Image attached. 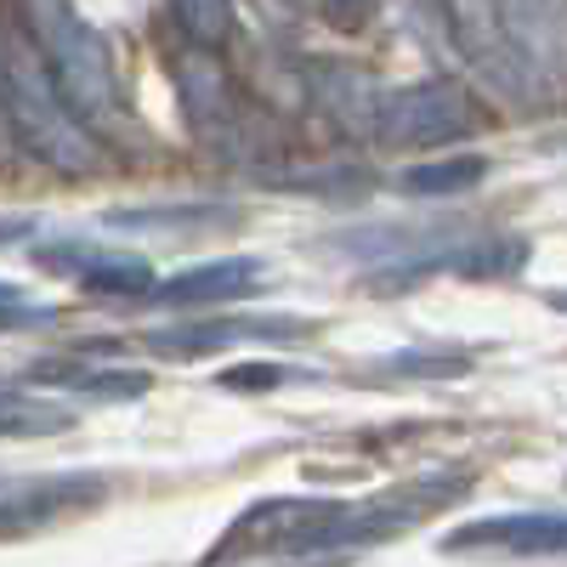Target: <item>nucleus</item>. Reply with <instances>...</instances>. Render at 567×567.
Masks as SVG:
<instances>
[{
    "mask_svg": "<svg viewBox=\"0 0 567 567\" xmlns=\"http://www.w3.org/2000/svg\"><path fill=\"white\" fill-rule=\"evenodd\" d=\"M312 97L323 114H336L347 131H369L374 125V109H381V91H374L358 69L347 63H312Z\"/></svg>",
    "mask_w": 567,
    "mask_h": 567,
    "instance_id": "obj_13",
    "label": "nucleus"
},
{
    "mask_svg": "<svg viewBox=\"0 0 567 567\" xmlns=\"http://www.w3.org/2000/svg\"><path fill=\"white\" fill-rule=\"evenodd\" d=\"M29 323H52V307L29 301L18 284H0V329H29Z\"/></svg>",
    "mask_w": 567,
    "mask_h": 567,
    "instance_id": "obj_20",
    "label": "nucleus"
},
{
    "mask_svg": "<svg viewBox=\"0 0 567 567\" xmlns=\"http://www.w3.org/2000/svg\"><path fill=\"white\" fill-rule=\"evenodd\" d=\"M267 284V267L256 256H221V261H199L187 272H171L165 284H154V296L165 307H227L245 301Z\"/></svg>",
    "mask_w": 567,
    "mask_h": 567,
    "instance_id": "obj_8",
    "label": "nucleus"
},
{
    "mask_svg": "<svg viewBox=\"0 0 567 567\" xmlns=\"http://www.w3.org/2000/svg\"><path fill=\"white\" fill-rule=\"evenodd\" d=\"M449 550H516V556H567V511H534V516H488L465 523L443 539Z\"/></svg>",
    "mask_w": 567,
    "mask_h": 567,
    "instance_id": "obj_9",
    "label": "nucleus"
},
{
    "mask_svg": "<svg viewBox=\"0 0 567 567\" xmlns=\"http://www.w3.org/2000/svg\"><path fill=\"white\" fill-rule=\"evenodd\" d=\"M323 516H336V499H261L250 505L239 523L227 528V539L216 545V556H245V550H278V556H290V545L318 528Z\"/></svg>",
    "mask_w": 567,
    "mask_h": 567,
    "instance_id": "obj_7",
    "label": "nucleus"
},
{
    "mask_svg": "<svg viewBox=\"0 0 567 567\" xmlns=\"http://www.w3.org/2000/svg\"><path fill=\"white\" fill-rule=\"evenodd\" d=\"M290 336H307V323H296V318H205V323L154 329L148 347L165 358H205L233 341H290Z\"/></svg>",
    "mask_w": 567,
    "mask_h": 567,
    "instance_id": "obj_10",
    "label": "nucleus"
},
{
    "mask_svg": "<svg viewBox=\"0 0 567 567\" xmlns=\"http://www.w3.org/2000/svg\"><path fill=\"white\" fill-rule=\"evenodd\" d=\"M0 120H7V109H0Z\"/></svg>",
    "mask_w": 567,
    "mask_h": 567,
    "instance_id": "obj_24",
    "label": "nucleus"
},
{
    "mask_svg": "<svg viewBox=\"0 0 567 567\" xmlns=\"http://www.w3.org/2000/svg\"><path fill=\"white\" fill-rule=\"evenodd\" d=\"M0 109H7V131L23 148L58 176H97L103 171V142L91 125L69 109L58 91L45 58L34 52L29 34H12L0 45Z\"/></svg>",
    "mask_w": 567,
    "mask_h": 567,
    "instance_id": "obj_1",
    "label": "nucleus"
},
{
    "mask_svg": "<svg viewBox=\"0 0 567 567\" xmlns=\"http://www.w3.org/2000/svg\"><path fill=\"white\" fill-rule=\"evenodd\" d=\"M18 7H23L34 52L45 58V69H52L69 109L85 125L114 120L120 114V74H114V58H109L103 34L74 12V0H18Z\"/></svg>",
    "mask_w": 567,
    "mask_h": 567,
    "instance_id": "obj_2",
    "label": "nucleus"
},
{
    "mask_svg": "<svg viewBox=\"0 0 567 567\" xmlns=\"http://www.w3.org/2000/svg\"><path fill=\"white\" fill-rule=\"evenodd\" d=\"M488 176V159L483 154H443V159H425V165H409L398 176L403 194L414 199H437V194H465V187H477Z\"/></svg>",
    "mask_w": 567,
    "mask_h": 567,
    "instance_id": "obj_14",
    "label": "nucleus"
},
{
    "mask_svg": "<svg viewBox=\"0 0 567 567\" xmlns=\"http://www.w3.org/2000/svg\"><path fill=\"white\" fill-rule=\"evenodd\" d=\"M386 369L392 374H425V381H437V374H465L471 358L465 352H398Z\"/></svg>",
    "mask_w": 567,
    "mask_h": 567,
    "instance_id": "obj_19",
    "label": "nucleus"
},
{
    "mask_svg": "<svg viewBox=\"0 0 567 567\" xmlns=\"http://www.w3.org/2000/svg\"><path fill=\"white\" fill-rule=\"evenodd\" d=\"M443 23H449L454 45L465 52V63L477 69L505 103H539V85L528 80L523 58L511 52L499 0H443Z\"/></svg>",
    "mask_w": 567,
    "mask_h": 567,
    "instance_id": "obj_4",
    "label": "nucleus"
},
{
    "mask_svg": "<svg viewBox=\"0 0 567 567\" xmlns=\"http://www.w3.org/2000/svg\"><path fill=\"white\" fill-rule=\"evenodd\" d=\"M34 233V216H0V245H18Z\"/></svg>",
    "mask_w": 567,
    "mask_h": 567,
    "instance_id": "obj_22",
    "label": "nucleus"
},
{
    "mask_svg": "<svg viewBox=\"0 0 567 567\" xmlns=\"http://www.w3.org/2000/svg\"><path fill=\"white\" fill-rule=\"evenodd\" d=\"M40 261L52 272H74L80 290L91 296H148L154 290V267L142 256H85V250H40Z\"/></svg>",
    "mask_w": 567,
    "mask_h": 567,
    "instance_id": "obj_12",
    "label": "nucleus"
},
{
    "mask_svg": "<svg viewBox=\"0 0 567 567\" xmlns=\"http://www.w3.org/2000/svg\"><path fill=\"white\" fill-rule=\"evenodd\" d=\"M374 131L398 142V148H449V142H465L483 131V109L454 80H414V85L381 91Z\"/></svg>",
    "mask_w": 567,
    "mask_h": 567,
    "instance_id": "obj_3",
    "label": "nucleus"
},
{
    "mask_svg": "<svg viewBox=\"0 0 567 567\" xmlns=\"http://www.w3.org/2000/svg\"><path fill=\"white\" fill-rule=\"evenodd\" d=\"M176 97L199 136H216L233 125V85H227V69L216 63V45H194V52L176 58Z\"/></svg>",
    "mask_w": 567,
    "mask_h": 567,
    "instance_id": "obj_11",
    "label": "nucleus"
},
{
    "mask_svg": "<svg viewBox=\"0 0 567 567\" xmlns=\"http://www.w3.org/2000/svg\"><path fill=\"white\" fill-rule=\"evenodd\" d=\"M284 7H290V12H312V18H318V7H323V0H284Z\"/></svg>",
    "mask_w": 567,
    "mask_h": 567,
    "instance_id": "obj_23",
    "label": "nucleus"
},
{
    "mask_svg": "<svg viewBox=\"0 0 567 567\" xmlns=\"http://www.w3.org/2000/svg\"><path fill=\"white\" fill-rule=\"evenodd\" d=\"M511 52L523 58L539 103L567 85V0H499Z\"/></svg>",
    "mask_w": 567,
    "mask_h": 567,
    "instance_id": "obj_5",
    "label": "nucleus"
},
{
    "mask_svg": "<svg viewBox=\"0 0 567 567\" xmlns=\"http://www.w3.org/2000/svg\"><path fill=\"white\" fill-rule=\"evenodd\" d=\"M171 12L194 45H221L233 34V0H171Z\"/></svg>",
    "mask_w": 567,
    "mask_h": 567,
    "instance_id": "obj_16",
    "label": "nucleus"
},
{
    "mask_svg": "<svg viewBox=\"0 0 567 567\" xmlns=\"http://www.w3.org/2000/svg\"><path fill=\"white\" fill-rule=\"evenodd\" d=\"M216 381L227 392H272V386H284V369L278 363H233V369L216 374Z\"/></svg>",
    "mask_w": 567,
    "mask_h": 567,
    "instance_id": "obj_21",
    "label": "nucleus"
},
{
    "mask_svg": "<svg viewBox=\"0 0 567 567\" xmlns=\"http://www.w3.org/2000/svg\"><path fill=\"white\" fill-rule=\"evenodd\" d=\"M154 386V374L148 369H103V374H80V381H74V392L80 398H103V403H125V398H142V392H148Z\"/></svg>",
    "mask_w": 567,
    "mask_h": 567,
    "instance_id": "obj_18",
    "label": "nucleus"
},
{
    "mask_svg": "<svg viewBox=\"0 0 567 567\" xmlns=\"http://www.w3.org/2000/svg\"><path fill=\"white\" fill-rule=\"evenodd\" d=\"M97 499H103V477H7L0 483V534L45 528Z\"/></svg>",
    "mask_w": 567,
    "mask_h": 567,
    "instance_id": "obj_6",
    "label": "nucleus"
},
{
    "mask_svg": "<svg viewBox=\"0 0 567 567\" xmlns=\"http://www.w3.org/2000/svg\"><path fill=\"white\" fill-rule=\"evenodd\" d=\"M74 425V409L40 392H0V437H58Z\"/></svg>",
    "mask_w": 567,
    "mask_h": 567,
    "instance_id": "obj_15",
    "label": "nucleus"
},
{
    "mask_svg": "<svg viewBox=\"0 0 567 567\" xmlns=\"http://www.w3.org/2000/svg\"><path fill=\"white\" fill-rule=\"evenodd\" d=\"M233 216L227 205H171V210H109V227H210Z\"/></svg>",
    "mask_w": 567,
    "mask_h": 567,
    "instance_id": "obj_17",
    "label": "nucleus"
}]
</instances>
